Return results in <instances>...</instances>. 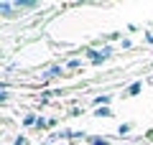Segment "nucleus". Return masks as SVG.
<instances>
[{"mask_svg": "<svg viewBox=\"0 0 153 145\" xmlns=\"http://www.w3.org/2000/svg\"><path fill=\"white\" fill-rule=\"evenodd\" d=\"M13 8H16V3H0V13L5 18H13Z\"/></svg>", "mask_w": 153, "mask_h": 145, "instance_id": "obj_1", "label": "nucleus"}, {"mask_svg": "<svg viewBox=\"0 0 153 145\" xmlns=\"http://www.w3.org/2000/svg\"><path fill=\"white\" fill-rule=\"evenodd\" d=\"M23 125H26V127H31V125H38V120L33 117V115H28V117L23 120Z\"/></svg>", "mask_w": 153, "mask_h": 145, "instance_id": "obj_2", "label": "nucleus"}, {"mask_svg": "<svg viewBox=\"0 0 153 145\" xmlns=\"http://www.w3.org/2000/svg\"><path fill=\"white\" fill-rule=\"evenodd\" d=\"M56 74H61V69H59V66H56V69H49V71H46V79H54Z\"/></svg>", "mask_w": 153, "mask_h": 145, "instance_id": "obj_3", "label": "nucleus"}, {"mask_svg": "<svg viewBox=\"0 0 153 145\" xmlns=\"http://www.w3.org/2000/svg\"><path fill=\"white\" fill-rule=\"evenodd\" d=\"M140 92V81H135V84H130V89H128V94H138Z\"/></svg>", "mask_w": 153, "mask_h": 145, "instance_id": "obj_4", "label": "nucleus"}, {"mask_svg": "<svg viewBox=\"0 0 153 145\" xmlns=\"http://www.w3.org/2000/svg\"><path fill=\"white\" fill-rule=\"evenodd\" d=\"M94 102H97V104H100V102H105V104H110V97H107V94H105V97H94Z\"/></svg>", "mask_w": 153, "mask_h": 145, "instance_id": "obj_5", "label": "nucleus"}, {"mask_svg": "<svg viewBox=\"0 0 153 145\" xmlns=\"http://www.w3.org/2000/svg\"><path fill=\"white\" fill-rule=\"evenodd\" d=\"M97 117H110V109L105 107V109H97Z\"/></svg>", "mask_w": 153, "mask_h": 145, "instance_id": "obj_6", "label": "nucleus"}, {"mask_svg": "<svg viewBox=\"0 0 153 145\" xmlns=\"http://www.w3.org/2000/svg\"><path fill=\"white\" fill-rule=\"evenodd\" d=\"M13 145H28V140H23V138H18L16 143H13Z\"/></svg>", "mask_w": 153, "mask_h": 145, "instance_id": "obj_7", "label": "nucleus"}, {"mask_svg": "<svg viewBox=\"0 0 153 145\" xmlns=\"http://www.w3.org/2000/svg\"><path fill=\"white\" fill-rule=\"evenodd\" d=\"M92 145H107L105 140H92Z\"/></svg>", "mask_w": 153, "mask_h": 145, "instance_id": "obj_8", "label": "nucleus"}]
</instances>
